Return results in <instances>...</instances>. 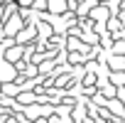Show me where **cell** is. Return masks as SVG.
<instances>
[{
	"label": "cell",
	"mask_w": 125,
	"mask_h": 123,
	"mask_svg": "<svg viewBox=\"0 0 125 123\" xmlns=\"http://www.w3.org/2000/svg\"><path fill=\"white\" fill-rule=\"evenodd\" d=\"M20 57V49H12V52H8V59H17Z\"/></svg>",
	"instance_id": "cell-1"
}]
</instances>
